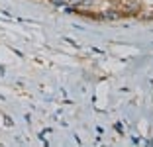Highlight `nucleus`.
<instances>
[{"label": "nucleus", "instance_id": "f257e3e1", "mask_svg": "<svg viewBox=\"0 0 153 147\" xmlns=\"http://www.w3.org/2000/svg\"><path fill=\"white\" fill-rule=\"evenodd\" d=\"M100 18H106V20H118L122 18V12H114V10H106V12L100 16Z\"/></svg>", "mask_w": 153, "mask_h": 147}]
</instances>
